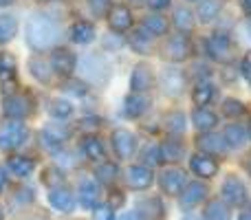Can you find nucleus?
<instances>
[{"label":"nucleus","instance_id":"20","mask_svg":"<svg viewBox=\"0 0 251 220\" xmlns=\"http://www.w3.org/2000/svg\"><path fill=\"white\" fill-rule=\"evenodd\" d=\"M137 216L141 220H163L165 218V207L161 198L152 196V198H143L137 203Z\"/></svg>","mask_w":251,"mask_h":220},{"label":"nucleus","instance_id":"24","mask_svg":"<svg viewBox=\"0 0 251 220\" xmlns=\"http://www.w3.org/2000/svg\"><path fill=\"white\" fill-rule=\"evenodd\" d=\"M192 123H194V128L199 132H212L218 125V117L209 108H196L192 112Z\"/></svg>","mask_w":251,"mask_h":220},{"label":"nucleus","instance_id":"37","mask_svg":"<svg viewBox=\"0 0 251 220\" xmlns=\"http://www.w3.org/2000/svg\"><path fill=\"white\" fill-rule=\"evenodd\" d=\"M174 24L181 33H190L194 29V13L187 7H176L174 9Z\"/></svg>","mask_w":251,"mask_h":220},{"label":"nucleus","instance_id":"32","mask_svg":"<svg viewBox=\"0 0 251 220\" xmlns=\"http://www.w3.org/2000/svg\"><path fill=\"white\" fill-rule=\"evenodd\" d=\"M18 33V18L9 13H0V44H7Z\"/></svg>","mask_w":251,"mask_h":220},{"label":"nucleus","instance_id":"29","mask_svg":"<svg viewBox=\"0 0 251 220\" xmlns=\"http://www.w3.org/2000/svg\"><path fill=\"white\" fill-rule=\"evenodd\" d=\"M203 218L205 220H231L229 205H225L221 198L209 200L203 209Z\"/></svg>","mask_w":251,"mask_h":220},{"label":"nucleus","instance_id":"43","mask_svg":"<svg viewBox=\"0 0 251 220\" xmlns=\"http://www.w3.org/2000/svg\"><path fill=\"white\" fill-rule=\"evenodd\" d=\"M42 183H47L51 190L53 187H60L62 183H64V174H62L57 168H47L42 172Z\"/></svg>","mask_w":251,"mask_h":220},{"label":"nucleus","instance_id":"31","mask_svg":"<svg viewBox=\"0 0 251 220\" xmlns=\"http://www.w3.org/2000/svg\"><path fill=\"white\" fill-rule=\"evenodd\" d=\"M214 95H216V88L212 86L209 82H199L194 86V91H192V101H194L199 108H203V106H207L209 101L214 99Z\"/></svg>","mask_w":251,"mask_h":220},{"label":"nucleus","instance_id":"14","mask_svg":"<svg viewBox=\"0 0 251 220\" xmlns=\"http://www.w3.org/2000/svg\"><path fill=\"white\" fill-rule=\"evenodd\" d=\"M126 181L132 190L143 192L154 183V174H152V168H146V165H130L126 172Z\"/></svg>","mask_w":251,"mask_h":220},{"label":"nucleus","instance_id":"40","mask_svg":"<svg viewBox=\"0 0 251 220\" xmlns=\"http://www.w3.org/2000/svg\"><path fill=\"white\" fill-rule=\"evenodd\" d=\"M16 77V60L9 53H0V82H9Z\"/></svg>","mask_w":251,"mask_h":220},{"label":"nucleus","instance_id":"35","mask_svg":"<svg viewBox=\"0 0 251 220\" xmlns=\"http://www.w3.org/2000/svg\"><path fill=\"white\" fill-rule=\"evenodd\" d=\"M29 71L40 84H47L51 79V64L44 62V57H31L29 60Z\"/></svg>","mask_w":251,"mask_h":220},{"label":"nucleus","instance_id":"3","mask_svg":"<svg viewBox=\"0 0 251 220\" xmlns=\"http://www.w3.org/2000/svg\"><path fill=\"white\" fill-rule=\"evenodd\" d=\"M79 66H82L84 77H88L93 84H97V86H104V84L108 82V77H110V64L106 62L104 55H100V53L84 55L82 62H79Z\"/></svg>","mask_w":251,"mask_h":220},{"label":"nucleus","instance_id":"27","mask_svg":"<svg viewBox=\"0 0 251 220\" xmlns=\"http://www.w3.org/2000/svg\"><path fill=\"white\" fill-rule=\"evenodd\" d=\"M161 150V161H170V163H176L185 156V143L181 139H168L163 146H159Z\"/></svg>","mask_w":251,"mask_h":220},{"label":"nucleus","instance_id":"60","mask_svg":"<svg viewBox=\"0 0 251 220\" xmlns=\"http://www.w3.org/2000/svg\"><path fill=\"white\" fill-rule=\"evenodd\" d=\"M192 2H194V0H192Z\"/></svg>","mask_w":251,"mask_h":220},{"label":"nucleus","instance_id":"23","mask_svg":"<svg viewBox=\"0 0 251 220\" xmlns=\"http://www.w3.org/2000/svg\"><path fill=\"white\" fill-rule=\"evenodd\" d=\"M7 170L16 178H26L35 170V161L31 159V156L13 154V156H9V159H7Z\"/></svg>","mask_w":251,"mask_h":220},{"label":"nucleus","instance_id":"6","mask_svg":"<svg viewBox=\"0 0 251 220\" xmlns=\"http://www.w3.org/2000/svg\"><path fill=\"white\" fill-rule=\"evenodd\" d=\"M110 143H113V152L117 154V159H132V154L137 152V137H134L130 130L126 128H117L110 134Z\"/></svg>","mask_w":251,"mask_h":220},{"label":"nucleus","instance_id":"48","mask_svg":"<svg viewBox=\"0 0 251 220\" xmlns=\"http://www.w3.org/2000/svg\"><path fill=\"white\" fill-rule=\"evenodd\" d=\"M122 38H119V35H115V40H110V38H106V47H115V49H119L122 47Z\"/></svg>","mask_w":251,"mask_h":220},{"label":"nucleus","instance_id":"8","mask_svg":"<svg viewBox=\"0 0 251 220\" xmlns=\"http://www.w3.org/2000/svg\"><path fill=\"white\" fill-rule=\"evenodd\" d=\"M2 112L7 119L22 121L31 112V101L26 99V95H20V93L4 95L2 97Z\"/></svg>","mask_w":251,"mask_h":220},{"label":"nucleus","instance_id":"2","mask_svg":"<svg viewBox=\"0 0 251 220\" xmlns=\"http://www.w3.org/2000/svg\"><path fill=\"white\" fill-rule=\"evenodd\" d=\"M29 137V130L22 121L7 119L0 125V150L2 152H13L22 146Z\"/></svg>","mask_w":251,"mask_h":220},{"label":"nucleus","instance_id":"54","mask_svg":"<svg viewBox=\"0 0 251 220\" xmlns=\"http://www.w3.org/2000/svg\"><path fill=\"white\" fill-rule=\"evenodd\" d=\"M245 168H247V172H249V176H251V156L247 159V163H245Z\"/></svg>","mask_w":251,"mask_h":220},{"label":"nucleus","instance_id":"9","mask_svg":"<svg viewBox=\"0 0 251 220\" xmlns=\"http://www.w3.org/2000/svg\"><path fill=\"white\" fill-rule=\"evenodd\" d=\"M159 82L168 97H178L183 93V88H185V75H183V71L176 69V66H165V69L161 71Z\"/></svg>","mask_w":251,"mask_h":220},{"label":"nucleus","instance_id":"1","mask_svg":"<svg viewBox=\"0 0 251 220\" xmlns=\"http://www.w3.org/2000/svg\"><path fill=\"white\" fill-rule=\"evenodd\" d=\"M57 38H60V26L51 16L40 11L31 13L25 24V40L35 53L51 49L57 42Z\"/></svg>","mask_w":251,"mask_h":220},{"label":"nucleus","instance_id":"21","mask_svg":"<svg viewBox=\"0 0 251 220\" xmlns=\"http://www.w3.org/2000/svg\"><path fill=\"white\" fill-rule=\"evenodd\" d=\"M77 194H79V205L84 209H95L100 205V187H97V183L93 178H84L79 183Z\"/></svg>","mask_w":251,"mask_h":220},{"label":"nucleus","instance_id":"53","mask_svg":"<svg viewBox=\"0 0 251 220\" xmlns=\"http://www.w3.org/2000/svg\"><path fill=\"white\" fill-rule=\"evenodd\" d=\"M16 0H0V7H11Z\"/></svg>","mask_w":251,"mask_h":220},{"label":"nucleus","instance_id":"33","mask_svg":"<svg viewBox=\"0 0 251 220\" xmlns=\"http://www.w3.org/2000/svg\"><path fill=\"white\" fill-rule=\"evenodd\" d=\"M95 176L100 183H104V185H113L115 181H117L119 176V168L115 161H101L100 165H97L95 170Z\"/></svg>","mask_w":251,"mask_h":220},{"label":"nucleus","instance_id":"45","mask_svg":"<svg viewBox=\"0 0 251 220\" xmlns=\"http://www.w3.org/2000/svg\"><path fill=\"white\" fill-rule=\"evenodd\" d=\"M93 218L95 220H115L113 207H110V205H97V207L93 209Z\"/></svg>","mask_w":251,"mask_h":220},{"label":"nucleus","instance_id":"30","mask_svg":"<svg viewBox=\"0 0 251 220\" xmlns=\"http://www.w3.org/2000/svg\"><path fill=\"white\" fill-rule=\"evenodd\" d=\"M165 123V130H168V134H172V137H181L183 132H185L187 123H185V115H183L181 110H172L165 115L163 119Z\"/></svg>","mask_w":251,"mask_h":220},{"label":"nucleus","instance_id":"56","mask_svg":"<svg viewBox=\"0 0 251 220\" xmlns=\"http://www.w3.org/2000/svg\"><path fill=\"white\" fill-rule=\"evenodd\" d=\"M0 220H4V212H2V205H0Z\"/></svg>","mask_w":251,"mask_h":220},{"label":"nucleus","instance_id":"16","mask_svg":"<svg viewBox=\"0 0 251 220\" xmlns=\"http://www.w3.org/2000/svg\"><path fill=\"white\" fill-rule=\"evenodd\" d=\"M40 139H42V146L47 147V150L55 152V150H60V147L64 146V141L69 139V130L62 128L60 123H49L47 128H42Z\"/></svg>","mask_w":251,"mask_h":220},{"label":"nucleus","instance_id":"22","mask_svg":"<svg viewBox=\"0 0 251 220\" xmlns=\"http://www.w3.org/2000/svg\"><path fill=\"white\" fill-rule=\"evenodd\" d=\"M150 108V99L146 95H139V93H130L124 99V112L130 119H139L141 115H146Z\"/></svg>","mask_w":251,"mask_h":220},{"label":"nucleus","instance_id":"47","mask_svg":"<svg viewBox=\"0 0 251 220\" xmlns=\"http://www.w3.org/2000/svg\"><path fill=\"white\" fill-rule=\"evenodd\" d=\"M170 2H172V0H148L150 9H154V11H163V9H168Z\"/></svg>","mask_w":251,"mask_h":220},{"label":"nucleus","instance_id":"50","mask_svg":"<svg viewBox=\"0 0 251 220\" xmlns=\"http://www.w3.org/2000/svg\"><path fill=\"white\" fill-rule=\"evenodd\" d=\"M240 7H243V11L251 16V0H240Z\"/></svg>","mask_w":251,"mask_h":220},{"label":"nucleus","instance_id":"49","mask_svg":"<svg viewBox=\"0 0 251 220\" xmlns=\"http://www.w3.org/2000/svg\"><path fill=\"white\" fill-rule=\"evenodd\" d=\"M4 185H7V170L0 165V192L4 190Z\"/></svg>","mask_w":251,"mask_h":220},{"label":"nucleus","instance_id":"4","mask_svg":"<svg viewBox=\"0 0 251 220\" xmlns=\"http://www.w3.org/2000/svg\"><path fill=\"white\" fill-rule=\"evenodd\" d=\"M205 49H207V55L216 62H231V57H234V42L225 31H216L209 35Z\"/></svg>","mask_w":251,"mask_h":220},{"label":"nucleus","instance_id":"41","mask_svg":"<svg viewBox=\"0 0 251 220\" xmlns=\"http://www.w3.org/2000/svg\"><path fill=\"white\" fill-rule=\"evenodd\" d=\"M223 115H225V117H240V115H245V104L240 99H236V97H227V99L223 101Z\"/></svg>","mask_w":251,"mask_h":220},{"label":"nucleus","instance_id":"42","mask_svg":"<svg viewBox=\"0 0 251 220\" xmlns=\"http://www.w3.org/2000/svg\"><path fill=\"white\" fill-rule=\"evenodd\" d=\"M143 165H150V168H154V165H159L161 163V150H159V146L156 143H152V146H146L143 147Z\"/></svg>","mask_w":251,"mask_h":220},{"label":"nucleus","instance_id":"39","mask_svg":"<svg viewBox=\"0 0 251 220\" xmlns=\"http://www.w3.org/2000/svg\"><path fill=\"white\" fill-rule=\"evenodd\" d=\"M49 115L53 117V119H69L71 115H73V106H71V101L66 99H53L51 106H49Z\"/></svg>","mask_w":251,"mask_h":220},{"label":"nucleus","instance_id":"19","mask_svg":"<svg viewBox=\"0 0 251 220\" xmlns=\"http://www.w3.org/2000/svg\"><path fill=\"white\" fill-rule=\"evenodd\" d=\"M108 24L113 31L124 33V31H128L132 26V11L126 4H115L108 11Z\"/></svg>","mask_w":251,"mask_h":220},{"label":"nucleus","instance_id":"26","mask_svg":"<svg viewBox=\"0 0 251 220\" xmlns=\"http://www.w3.org/2000/svg\"><path fill=\"white\" fill-rule=\"evenodd\" d=\"M71 40L75 44H91L95 40V24L86 20H77L71 26Z\"/></svg>","mask_w":251,"mask_h":220},{"label":"nucleus","instance_id":"12","mask_svg":"<svg viewBox=\"0 0 251 220\" xmlns=\"http://www.w3.org/2000/svg\"><path fill=\"white\" fill-rule=\"evenodd\" d=\"M190 40H187V35L178 33V35H172V38L168 40V44H165L163 49V57L170 62H185L187 57H190Z\"/></svg>","mask_w":251,"mask_h":220},{"label":"nucleus","instance_id":"25","mask_svg":"<svg viewBox=\"0 0 251 220\" xmlns=\"http://www.w3.org/2000/svg\"><path fill=\"white\" fill-rule=\"evenodd\" d=\"M82 150H84V154H86V159L95 161V163H101V161L106 159L104 143H101V139L97 137V134H88V137H84Z\"/></svg>","mask_w":251,"mask_h":220},{"label":"nucleus","instance_id":"59","mask_svg":"<svg viewBox=\"0 0 251 220\" xmlns=\"http://www.w3.org/2000/svg\"><path fill=\"white\" fill-rule=\"evenodd\" d=\"M42 2H51V0H42Z\"/></svg>","mask_w":251,"mask_h":220},{"label":"nucleus","instance_id":"7","mask_svg":"<svg viewBox=\"0 0 251 220\" xmlns=\"http://www.w3.org/2000/svg\"><path fill=\"white\" fill-rule=\"evenodd\" d=\"M154 86V71L148 62H137L130 75V93H139L146 95L150 88Z\"/></svg>","mask_w":251,"mask_h":220},{"label":"nucleus","instance_id":"55","mask_svg":"<svg viewBox=\"0 0 251 220\" xmlns=\"http://www.w3.org/2000/svg\"><path fill=\"white\" fill-rule=\"evenodd\" d=\"M247 33H249V40H251V20L247 22Z\"/></svg>","mask_w":251,"mask_h":220},{"label":"nucleus","instance_id":"11","mask_svg":"<svg viewBox=\"0 0 251 220\" xmlns=\"http://www.w3.org/2000/svg\"><path fill=\"white\" fill-rule=\"evenodd\" d=\"M159 187L163 194L168 196H178L185 187V172L178 168H168L159 174Z\"/></svg>","mask_w":251,"mask_h":220},{"label":"nucleus","instance_id":"13","mask_svg":"<svg viewBox=\"0 0 251 220\" xmlns=\"http://www.w3.org/2000/svg\"><path fill=\"white\" fill-rule=\"evenodd\" d=\"M207 194H209L207 185H203L201 181L187 183V185L183 187V192L178 194V196H181V207H183V209L196 207V205H201L205 198H207Z\"/></svg>","mask_w":251,"mask_h":220},{"label":"nucleus","instance_id":"18","mask_svg":"<svg viewBox=\"0 0 251 220\" xmlns=\"http://www.w3.org/2000/svg\"><path fill=\"white\" fill-rule=\"evenodd\" d=\"M190 170L201 178H214L218 174V161L214 156L199 152L190 159Z\"/></svg>","mask_w":251,"mask_h":220},{"label":"nucleus","instance_id":"38","mask_svg":"<svg viewBox=\"0 0 251 220\" xmlns=\"http://www.w3.org/2000/svg\"><path fill=\"white\" fill-rule=\"evenodd\" d=\"M143 29L154 38V35H165L168 33V20L163 16H146L143 18Z\"/></svg>","mask_w":251,"mask_h":220},{"label":"nucleus","instance_id":"46","mask_svg":"<svg viewBox=\"0 0 251 220\" xmlns=\"http://www.w3.org/2000/svg\"><path fill=\"white\" fill-rule=\"evenodd\" d=\"M240 73H243V77L251 84V51H249V53H245L243 62H240Z\"/></svg>","mask_w":251,"mask_h":220},{"label":"nucleus","instance_id":"51","mask_svg":"<svg viewBox=\"0 0 251 220\" xmlns=\"http://www.w3.org/2000/svg\"><path fill=\"white\" fill-rule=\"evenodd\" d=\"M238 220H251V209H245V212H240Z\"/></svg>","mask_w":251,"mask_h":220},{"label":"nucleus","instance_id":"17","mask_svg":"<svg viewBox=\"0 0 251 220\" xmlns=\"http://www.w3.org/2000/svg\"><path fill=\"white\" fill-rule=\"evenodd\" d=\"M49 203L55 212H62V214H71L75 209V196L69 187L60 185V187H53L49 192Z\"/></svg>","mask_w":251,"mask_h":220},{"label":"nucleus","instance_id":"36","mask_svg":"<svg viewBox=\"0 0 251 220\" xmlns=\"http://www.w3.org/2000/svg\"><path fill=\"white\" fill-rule=\"evenodd\" d=\"M221 7H223V0H201L199 4V20L201 22H212L214 18H218L221 13Z\"/></svg>","mask_w":251,"mask_h":220},{"label":"nucleus","instance_id":"52","mask_svg":"<svg viewBox=\"0 0 251 220\" xmlns=\"http://www.w3.org/2000/svg\"><path fill=\"white\" fill-rule=\"evenodd\" d=\"M122 220H141V218H139L137 214H124Z\"/></svg>","mask_w":251,"mask_h":220},{"label":"nucleus","instance_id":"58","mask_svg":"<svg viewBox=\"0 0 251 220\" xmlns=\"http://www.w3.org/2000/svg\"><path fill=\"white\" fill-rule=\"evenodd\" d=\"M247 137L251 139V123H249V130H247Z\"/></svg>","mask_w":251,"mask_h":220},{"label":"nucleus","instance_id":"34","mask_svg":"<svg viewBox=\"0 0 251 220\" xmlns=\"http://www.w3.org/2000/svg\"><path fill=\"white\" fill-rule=\"evenodd\" d=\"M130 47H132L134 53L146 55V53H150V49H152V35L141 26V29H137L132 35H130Z\"/></svg>","mask_w":251,"mask_h":220},{"label":"nucleus","instance_id":"5","mask_svg":"<svg viewBox=\"0 0 251 220\" xmlns=\"http://www.w3.org/2000/svg\"><path fill=\"white\" fill-rule=\"evenodd\" d=\"M221 196H223V203L225 205H231V207H240V205L247 203V187L245 183L240 181L236 174H227L225 181H223V187H221Z\"/></svg>","mask_w":251,"mask_h":220},{"label":"nucleus","instance_id":"10","mask_svg":"<svg viewBox=\"0 0 251 220\" xmlns=\"http://www.w3.org/2000/svg\"><path fill=\"white\" fill-rule=\"evenodd\" d=\"M75 66H77V57H75V53L71 49L57 47L51 53V69L62 77H71L75 73Z\"/></svg>","mask_w":251,"mask_h":220},{"label":"nucleus","instance_id":"57","mask_svg":"<svg viewBox=\"0 0 251 220\" xmlns=\"http://www.w3.org/2000/svg\"><path fill=\"white\" fill-rule=\"evenodd\" d=\"M185 220H201V218H196V216H187Z\"/></svg>","mask_w":251,"mask_h":220},{"label":"nucleus","instance_id":"15","mask_svg":"<svg viewBox=\"0 0 251 220\" xmlns=\"http://www.w3.org/2000/svg\"><path fill=\"white\" fill-rule=\"evenodd\" d=\"M196 146L203 154L209 156H223L227 152V143L221 134H214V132H201L199 139H196Z\"/></svg>","mask_w":251,"mask_h":220},{"label":"nucleus","instance_id":"44","mask_svg":"<svg viewBox=\"0 0 251 220\" xmlns=\"http://www.w3.org/2000/svg\"><path fill=\"white\" fill-rule=\"evenodd\" d=\"M88 2V9H91L93 16L97 18H106L110 11V7H113V2L110 0H86Z\"/></svg>","mask_w":251,"mask_h":220},{"label":"nucleus","instance_id":"28","mask_svg":"<svg viewBox=\"0 0 251 220\" xmlns=\"http://www.w3.org/2000/svg\"><path fill=\"white\" fill-rule=\"evenodd\" d=\"M223 139H225L227 147H234V150H240V147L247 143V130L243 128L240 123H229L225 128V134H223Z\"/></svg>","mask_w":251,"mask_h":220}]
</instances>
